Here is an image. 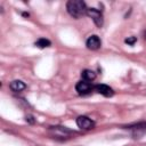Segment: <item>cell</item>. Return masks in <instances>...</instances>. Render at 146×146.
<instances>
[{"instance_id":"7","label":"cell","mask_w":146,"mask_h":146,"mask_svg":"<svg viewBox=\"0 0 146 146\" xmlns=\"http://www.w3.org/2000/svg\"><path fill=\"white\" fill-rule=\"evenodd\" d=\"M86 46H87V48L90 49V50H98V49L102 47V40L99 39L98 35L92 34V35H90V36L87 39Z\"/></svg>"},{"instance_id":"1","label":"cell","mask_w":146,"mask_h":146,"mask_svg":"<svg viewBox=\"0 0 146 146\" xmlns=\"http://www.w3.org/2000/svg\"><path fill=\"white\" fill-rule=\"evenodd\" d=\"M66 9L67 13L74 17V18H80L87 13V5L82 0H70L66 3Z\"/></svg>"},{"instance_id":"3","label":"cell","mask_w":146,"mask_h":146,"mask_svg":"<svg viewBox=\"0 0 146 146\" xmlns=\"http://www.w3.org/2000/svg\"><path fill=\"white\" fill-rule=\"evenodd\" d=\"M49 132L51 133V136L54 137H60V138H66V137H70L71 135L74 133L73 130L66 128V127H63V125H52V127H49Z\"/></svg>"},{"instance_id":"6","label":"cell","mask_w":146,"mask_h":146,"mask_svg":"<svg viewBox=\"0 0 146 146\" xmlns=\"http://www.w3.org/2000/svg\"><path fill=\"white\" fill-rule=\"evenodd\" d=\"M95 86H92L91 82L81 80L75 84V90L78 91L79 95H87L89 92H91V90H94Z\"/></svg>"},{"instance_id":"8","label":"cell","mask_w":146,"mask_h":146,"mask_svg":"<svg viewBox=\"0 0 146 146\" xmlns=\"http://www.w3.org/2000/svg\"><path fill=\"white\" fill-rule=\"evenodd\" d=\"M94 89L98 94H100V95H103L105 97H112L114 95V90L110 86H107V84H103V83L102 84H96Z\"/></svg>"},{"instance_id":"10","label":"cell","mask_w":146,"mask_h":146,"mask_svg":"<svg viewBox=\"0 0 146 146\" xmlns=\"http://www.w3.org/2000/svg\"><path fill=\"white\" fill-rule=\"evenodd\" d=\"M81 78L82 80L84 81H88V82H92L95 79H96V73L91 70H83L81 72Z\"/></svg>"},{"instance_id":"14","label":"cell","mask_w":146,"mask_h":146,"mask_svg":"<svg viewBox=\"0 0 146 146\" xmlns=\"http://www.w3.org/2000/svg\"><path fill=\"white\" fill-rule=\"evenodd\" d=\"M23 16H25V17H29V13H23Z\"/></svg>"},{"instance_id":"5","label":"cell","mask_w":146,"mask_h":146,"mask_svg":"<svg viewBox=\"0 0 146 146\" xmlns=\"http://www.w3.org/2000/svg\"><path fill=\"white\" fill-rule=\"evenodd\" d=\"M76 125L80 128V129H83V130H90L95 127V122L86 116V115H80L76 117Z\"/></svg>"},{"instance_id":"2","label":"cell","mask_w":146,"mask_h":146,"mask_svg":"<svg viewBox=\"0 0 146 146\" xmlns=\"http://www.w3.org/2000/svg\"><path fill=\"white\" fill-rule=\"evenodd\" d=\"M124 129L130 130L133 138H141L144 135H146V122H138L135 124H130L124 127Z\"/></svg>"},{"instance_id":"12","label":"cell","mask_w":146,"mask_h":146,"mask_svg":"<svg viewBox=\"0 0 146 146\" xmlns=\"http://www.w3.org/2000/svg\"><path fill=\"white\" fill-rule=\"evenodd\" d=\"M124 42H125L128 46H133V44L137 42V38L133 36V35H132V36H128V38L124 40Z\"/></svg>"},{"instance_id":"9","label":"cell","mask_w":146,"mask_h":146,"mask_svg":"<svg viewBox=\"0 0 146 146\" xmlns=\"http://www.w3.org/2000/svg\"><path fill=\"white\" fill-rule=\"evenodd\" d=\"M9 88L14 92H19V91H23L26 88V84L22 80H14V81H11L9 83Z\"/></svg>"},{"instance_id":"13","label":"cell","mask_w":146,"mask_h":146,"mask_svg":"<svg viewBox=\"0 0 146 146\" xmlns=\"http://www.w3.org/2000/svg\"><path fill=\"white\" fill-rule=\"evenodd\" d=\"M26 122H29V123H31V124H33L34 122H35V120H34V116L33 115H26Z\"/></svg>"},{"instance_id":"15","label":"cell","mask_w":146,"mask_h":146,"mask_svg":"<svg viewBox=\"0 0 146 146\" xmlns=\"http://www.w3.org/2000/svg\"><path fill=\"white\" fill-rule=\"evenodd\" d=\"M144 38H145V40H146V32H145V36H144Z\"/></svg>"},{"instance_id":"11","label":"cell","mask_w":146,"mask_h":146,"mask_svg":"<svg viewBox=\"0 0 146 146\" xmlns=\"http://www.w3.org/2000/svg\"><path fill=\"white\" fill-rule=\"evenodd\" d=\"M34 44H35V47L43 49V48L50 47V46H51V42H50V40H48V39H46V38H40V39H38V40L35 41Z\"/></svg>"},{"instance_id":"4","label":"cell","mask_w":146,"mask_h":146,"mask_svg":"<svg viewBox=\"0 0 146 146\" xmlns=\"http://www.w3.org/2000/svg\"><path fill=\"white\" fill-rule=\"evenodd\" d=\"M86 15H87L88 17H90V18L94 21V23L96 24L97 27H102V26H103V24H104V18H103V14H102L100 10H98V9H96V8H88Z\"/></svg>"}]
</instances>
